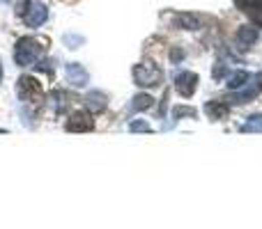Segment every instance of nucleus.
<instances>
[{
	"instance_id": "a211bd4d",
	"label": "nucleus",
	"mask_w": 262,
	"mask_h": 229,
	"mask_svg": "<svg viewBox=\"0 0 262 229\" xmlns=\"http://www.w3.org/2000/svg\"><path fill=\"white\" fill-rule=\"evenodd\" d=\"M235 5L242 9V12H249V9L258 7V5H262V0H235Z\"/></svg>"
},
{
	"instance_id": "2eb2a0df",
	"label": "nucleus",
	"mask_w": 262,
	"mask_h": 229,
	"mask_svg": "<svg viewBox=\"0 0 262 229\" xmlns=\"http://www.w3.org/2000/svg\"><path fill=\"white\" fill-rule=\"evenodd\" d=\"M242 133H262V115L249 117V121L242 126Z\"/></svg>"
},
{
	"instance_id": "7ed1b4c3",
	"label": "nucleus",
	"mask_w": 262,
	"mask_h": 229,
	"mask_svg": "<svg viewBox=\"0 0 262 229\" xmlns=\"http://www.w3.org/2000/svg\"><path fill=\"white\" fill-rule=\"evenodd\" d=\"M134 81L138 87H157V85H161L163 73L154 62L145 60V62H140L134 67Z\"/></svg>"
},
{
	"instance_id": "f8f14e48",
	"label": "nucleus",
	"mask_w": 262,
	"mask_h": 229,
	"mask_svg": "<svg viewBox=\"0 0 262 229\" xmlns=\"http://www.w3.org/2000/svg\"><path fill=\"white\" fill-rule=\"evenodd\" d=\"M172 23H175L177 28H182V30H198L200 28V18L195 16V14H186V12L177 14V16L172 18Z\"/></svg>"
},
{
	"instance_id": "f257e3e1",
	"label": "nucleus",
	"mask_w": 262,
	"mask_h": 229,
	"mask_svg": "<svg viewBox=\"0 0 262 229\" xmlns=\"http://www.w3.org/2000/svg\"><path fill=\"white\" fill-rule=\"evenodd\" d=\"M49 44L51 41L46 37H21L14 46V62L18 67H28L35 64L37 60H41L49 53Z\"/></svg>"
},
{
	"instance_id": "423d86ee",
	"label": "nucleus",
	"mask_w": 262,
	"mask_h": 229,
	"mask_svg": "<svg viewBox=\"0 0 262 229\" xmlns=\"http://www.w3.org/2000/svg\"><path fill=\"white\" fill-rule=\"evenodd\" d=\"M258 94H262V78H260V76L255 78L253 83H246L242 92H235V94L228 96L226 104H228V106H230V104L239 106V104H246V101H253Z\"/></svg>"
},
{
	"instance_id": "b1692460",
	"label": "nucleus",
	"mask_w": 262,
	"mask_h": 229,
	"mask_svg": "<svg viewBox=\"0 0 262 229\" xmlns=\"http://www.w3.org/2000/svg\"><path fill=\"white\" fill-rule=\"evenodd\" d=\"M223 73H226V67H223V64H219V67L214 69V73H212V76L216 78V81H221V78H223Z\"/></svg>"
},
{
	"instance_id": "9b49d317",
	"label": "nucleus",
	"mask_w": 262,
	"mask_h": 229,
	"mask_svg": "<svg viewBox=\"0 0 262 229\" xmlns=\"http://www.w3.org/2000/svg\"><path fill=\"white\" fill-rule=\"evenodd\" d=\"M255 41H258V28L242 26L239 30H237V44H239L242 48H249V46H253Z\"/></svg>"
},
{
	"instance_id": "a878e982",
	"label": "nucleus",
	"mask_w": 262,
	"mask_h": 229,
	"mask_svg": "<svg viewBox=\"0 0 262 229\" xmlns=\"http://www.w3.org/2000/svg\"><path fill=\"white\" fill-rule=\"evenodd\" d=\"M0 3H7V0H0Z\"/></svg>"
},
{
	"instance_id": "dca6fc26",
	"label": "nucleus",
	"mask_w": 262,
	"mask_h": 229,
	"mask_svg": "<svg viewBox=\"0 0 262 229\" xmlns=\"http://www.w3.org/2000/svg\"><path fill=\"white\" fill-rule=\"evenodd\" d=\"M195 108H191V106H175L172 108V119H182V117H191V119H195Z\"/></svg>"
},
{
	"instance_id": "20e7f679",
	"label": "nucleus",
	"mask_w": 262,
	"mask_h": 229,
	"mask_svg": "<svg viewBox=\"0 0 262 229\" xmlns=\"http://www.w3.org/2000/svg\"><path fill=\"white\" fill-rule=\"evenodd\" d=\"M198 73L193 71H177L172 73V83H175V90L180 92L184 99H189V96H193V92L198 90Z\"/></svg>"
},
{
	"instance_id": "6ab92c4d",
	"label": "nucleus",
	"mask_w": 262,
	"mask_h": 229,
	"mask_svg": "<svg viewBox=\"0 0 262 229\" xmlns=\"http://www.w3.org/2000/svg\"><path fill=\"white\" fill-rule=\"evenodd\" d=\"M246 14L251 16V21H253L255 26H260V28H262V5H258V7H253V9H249Z\"/></svg>"
},
{
	"instance_id": "f3484780",
	"label": "nucleus",
	"mask_w": 262,
	"mask_h": 229,
	"mask_svg": "<svg viewBox=\"0 0 262 229\" xmlns=\"http://www.w3.org/2000/svg\"><path fill=\"white\" fill-rule=\"evenodd\" d=\"M129 131L131 133H152V126H149L147 121H143V119H134L129 124Z\"/></svg>"
},
{
	"instance_id": "4be33fe9",
	"label": "nucleus",
	"mask_w": 262,
	"mask_h": 229,
	"mask_svg": "<svg viewBox=\"0 0 262 229\" xmlns=\"http://www.w3.org/2000/svg\"><path fill=\"white\" fill-rule=\"evenodd\" d=\"M182 58H184V50H182V48H172V50H170V60H172L175 64H180Z\"/></svg>"
},
{
	"instance_id": "aec40b11",
	"label": "nucleus",
	"mask_w": 262,
	"mask_h": 229,
	"mask_svg": "<svg viewBox=\"0 0 262 229\" xmlns=\"http://www.w3.org/2000/svg\"><path fill=\"white\" fill-rule=\"evenodd\" d=\"M28 7H30V0H16V5H14V12H16V16H26Z\"/></svg>"
},
{
	"instance_id": "39448f33",
	"label": "nucleus",
	"mask_w": 262,
	"mask_h": 229,
	"mask_svg": "<svg viewBox=\"0 0 262 229\" xmlns=\"http://www.w3.org/2000/svg\"><path fill=\"white\" fill-rule=\"evenodd\" d=\"M64 129H67L69 133H88V131L95 129V119H92V115L88 113V110H76V113L67 119Z\"/></svg>"
},
{
	"instance_id": "4468645a",
	"label": "nucleus",
	"mask_w": 262,
	"mask_h": 229,
	"mask_svg": "<svg viewBox=\"0 0 262 229\" xmlns=\"http://www.w3.org/2000/svg\"><path fill=\"white\" fill-rule=\"evenodd\" d=\"M152 104H154V99L149 94H136L134 101H131V110L134 113H143V110L152 108Z\"/></svg>"
},
{
	"instance_id": "5701e85b",
	"label": "nucleus",
	"mask_w": 262,
	"mask_h": 229,
	"mask_svg": "<svg viewBox=\"0 0 262 229\" xmlns=\"http://www.w3.org/2000/svg\"><path fill=\"white\" fill-rule=\"evenodd\" d=\"M168 96H170V92H166V94H163V99H161V108H159V117L166 115V108H168Z\"/></svg>"
},
{
	"instance_id": "ddd939ff",
	"label": "nucleus",
	"mask_w": 262,
	"mask_h": 229,
	"mask_svg": "<svg viewBox=\"0 0 262 229\" xmlns=\"http://www.w3.org/2000/svg\"><path fill=\"white\" fill-rule=\"evenodd\" d=\"M249 81H251V73H246V71H232V73H228L226 85H228V90H242V87H244Z\"/></svg>"
},
{
	"instance_id": "393cba45",
	"label": "nucleus",
	"mask_w": 262,
	"mask_h": 229,
	"mask_svg": "<svg viewBox=\"0 0 262 229\" xmlns=\"http://www.w3.org/2000/svg\"><path fill=\"white\" fill-rule=\"evenodd\" d=\"M0 81H3V67H0Z\"/></svg>"
},
{
	"instance_id": "1a4fd4ad",
	"label": "nucleus",
	"mask_w": 262,
	"mask_h": 229,
	"mask_svg": "<svg viewBox=\"0 0 262 229\" xmlns=\"http://www.w3.org/2000/svg\"><path fill=\"white\" fill-rule=\"evenodd\" d=\"M83 101H85L88 113H101V110L106 108V104H108V96L99 90H92V92H88Z\"/></svg>"
},
{
	"instance_id": "0eeeda50",
	"label": "nucleus",
	"mask_w": 262,
	"mask_h": 229,
	"mask_svg": "<svg viewBox=\"0 0 262 229\" xmlns=\"http://www.w3.org/2000/svg\"><path fill=\"white\" fill-rule=\"evenodd\" d=\"M26 26L28 28H39L41 23H46V18H49V7H46L44 3H30V7H28L26 12Z\"/></svg>"
},
{
	"instance_id": "6e6552de",
	"label": "nucleus",
	"mask_w": 262,
	"mask_h": 229,
	"mask_svg": "<svg viewBox=\"0 0 262 229\" xmlns=\"http://www.w3.org/2000/svg\"><path fill=\"white\" fill-rule=\"evenodd\" d=\"M64 76H67V81L72 83L74 87H85L88 81H90V73H88L85 67L78 62H69L67 67H64Z\"/></svg>"
},
{
	"instance_id": "9d476101",
	"label": "nucleus",
	"mask_w": 262,
	"mask_h": 229,
	"mask_svg": "<svg viewBox=\"0 0 262 229\" xmlns=\"http://www.w3.org/2000/svg\"><path fill=\"white\" fill-rule=\"evenodd\" d=\"M205 113L212 121H219V119H226V115L230 113V106L226 101H207L205 104Z\"/></svg>"
},
{
	"instance_id": "412c9836",
	"label": "nucleus",
	"mask_w": 262,
	"mask_h": 229,
	"mask_svg": "<svg viewBox=\"0 0 262 229\" xmlns=\"http://www.w3.org/2000/svg\"><path fill=\"white\" fill-rule=\"evenodd\" d=\"M64 44H67L69 48H78V46L83 44V37H76V35H64Z\"/></svg>"
},
{
	"instance_id": "f03ea898",
	"label": "nucleus",
	"mask_w": 262,
	"mask_h": 229,
	"mask_svg": "<svg viewBox=\"0 0 262 229\" xmlns=\"http://www.w3.org/2000/svg\"><path fill=\"white\" fill-rule=\"evenodd\" d=\"M16 94H18V99H21L23 104L35 106V108H39V106L46 101L44 87H41V83L37 81L35 76H21V78H18Z\"/></svg>"
}]
</instances>
